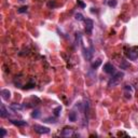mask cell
Returning <instances> with one entry per match:
<instances>
[{
    "instance_id": "ffe728a7",
    "label": "cell",
    "mask_w": 138,
    "mask_h": 138,
    "mask_svg": "<svg viewBox=\"0 0 138 138\" xmlns=\"http://www.w3.org/2000/svg\"><path fill=\"white\" fill-rule=\"evenodd\" d=\"M77 3H78V5H79L80 8H82V9H84V8L86 7V5H85V3H84L83 1H82V0H78Z\"/></svg>"
},
{
    "instance_id": "2e32d148",
    "label": "cell",
    "mask_w": 138,
    "mask_h": 138,
    "mask_svg": "<svg viewBox=\"0 0 138 138\" xmlns=\"http://www.w3.org/2000/svg\"><path fill=\"white\" fill-rule=\"evenodd\" d=\"M11 108L14 109V110H22L23 109V106L22 105H17V104H12L11 105Z\"/></svg>"
},
{
    "instance_id": "7402d4cb",
    "label": "cell",
    "mask_w": 138,
    "mask_h": 138,
    "mask_svg": "<svg viewBox=\"0 0 138 138\" xmlns=\"http://www.w3.org/2000/svg\"><path fill=\"white\" fill-rule=\"evenodd\" d=\"M48 7L53 9V8L56 7V2H55V1H50V2H48Z\"/></svg>"
},
{
    "instance_id": "ac0fdd59",
    "label": "cell",
    "mask_w": 138,
    "mask_h": 138,
    "mask_svg": "<svg viewBox=\"0 0 138 138\" xmlns=\"http://www.w3.org/2000/svg\"><path fill=\"white\" fill-rule=\"evenodd\" d=\"M44 122H48V123H56V120H55L54 118H48L45 119Z\"/></svg>"
},
{
    "instance_id": "8992f818",
    "label": "cell",
    "mask_w": 138,
    "mask_h": 138,
    "mask_svg": "<svg viewBox=\"0 0 138 138\" xmlns=\"http://www.w3.org/2000/svg\"><path fill=\"white\" fill-rule=\"evenodd\" d=\"M72 134H73V130H72L71 127H68V126L64 127V130H63V132H62V136H64V137L72 136Z\"/></svg>"
},
{
    "instance_id": "ba28073f",
    "label": "cell",
    "mask_w": 138,
    "mask_h": 138,
    "mask_svg": "<svg viewBox=\"0 0 138 138\" xmlns=\"http://www.w3.org/2000/svg\"><path fill=\"white\" fill-rule=\"evenodd\" d=\"M11 122L15 126H25V125H27V122L23 121V120H11Z\"/></svg>"
},
{
    "instance_id": "cb8c5ba5",
    "label": "cell",
    "mask_w": 138,
    "mask_h": 138,
    "mask_svg": "<svg viewBox=\"0 0 138 138\" xmlns=\"http://www.w3.org/2000/svg\"><path fill=\"white\" fill-rule=\"evenodd\" d=\"M0 131H1V138H3V137L5 136V134H7V132H5V130H4V128H1V130H0Z\"/></svg>"
},
{
    "instance_id": "44dd1931",
    "label": "cell",
    "mask_w": 138,
    "mask_h": 138,
    "mask_svg": "<svg viewBox=\"0 0 138 138\" xmlns=\"http://www.w3.org/2000/svg\"><path fill=\"white\" fill-rule=\"evenodd\" d=\"M76 20L77 21H83V15H82V14H80V13H77L76 14Z\"/></svg>"
},
{
    "instance_id": "3957f363",
    "label": "cell",
    "mask_w": 138,
    "mask_h": 138,
    "mask_svg": "<svg viewBox=\"0 0 138 138\" xmlns=\"http://www.w3.org/2000/svg\"><path fill=\"white\" fill-rule=\"evenodd\" d=\"M127 56H128V58L132 59V60H136L137 57H138V48L130 49V51L127 52Z\"/></svg>"
},
{
    "instance_id": "d6986e66",
    "label": "cell",
    "mask_w": 138,
    "mask_h": 138,
    "mask_svg": "<svg viewBox=\"0 0 138 138\" xmlns=\"http://www.w3.org/2000/svg\"><path fill=\"white\" fill-rule=\"evenodd\" d=\"M117 3H118V2H117V0H110V1L108 2V5L113 8V7H115V5H117Z\"/></svg>"
},
{
    "instance_id": "277c9868",
    "label": "cell",
    "mask_w": 138,
    "mask_h": 138,
    "mask_svg": "<svg viewBox=\"0 0 138 138\" xmlns=\"http://www.w3.org/2000/svg\"><path fill=\"white\" fill-rule=\"evenodd\" d=\"M104 71L109 75H112V73H115V68L111 63H106L104 65Z\"/></svg>"
},
{
    "instance_id": "5bb4252c",
    "label": "cell",
    "mask_w": 138,
    "mask_h": 138,
    "mask_svg": "<svg viewBox=\"0 0 138 138\" xmlns=\"http://www.w3.org/2000/svg\"><path fill=\"white\" fill-rule=\"evenodd\" d=\"M60 111H62V106H57L56 108L54 109V111H53L54 112V115L55 117H58L60 114Z\"/></svg>"
},
{
    "instance_id": "52a82bcc",
    "label": "cell",
    "mask_w": 138,
    "mask_h": 138,
    "mask_svg": "<svg viewBox=\"0 0 138 138\" xmlns=\"http://www.w3.org/2000/svg\"><path fill=\"white\" fill-rule=\"evenodd\" d=\"M0 94H1V97H2L4 100H9V99H10V97H11V92L9 91V90H5V89L1 90Z\"/></svg>"
},
{
    "instance_id": "7a4b0ae2",
    "label": "cell",
    "mask_w": 138,
    "mask_h": 138,
    "mask_svg": "<svg viewBox=\"0 0 138 138\" xmlns=\"http://www.w3.org/2000/svg\"><path fill=\"white\" fill-rule=\"evenodd\" d=\"M34 130L36 133H38V134H48L50 133V128L47 127V126H42V125H38V124H36L34 125Z\"/></svg>"
},
{
    "instance_id": "8fae6325",
    "label": "cell",
    "mask_w": 138,
    "mask_h": 138,
    "mask_svg": "<svg viewBox=\"0 0 138 138\" xmlns=\"http://www.w3.org/2000/svg\"><path fill=\"white\" fill-rule=\"evenodd\" d=\"M83 54H84V58H86L87 60H90L92 58V54H93V52H90L87 49H84L83 50Z\"/></svg>"
},
{
    "instance_id": "e0dca14e",
    "label": "cell",
    "mask_w": 138,
    "mask_h": 138,
    "mask_svg": "<svg viewBox=\"0 0 138 138\" xmlns=\"http://www.w3.org/2000/svg\"><path fill=\"white\" fill-rule=\"evenodd\" d=\"M27 10H28V7L25 5V7H22V8L18 9L17 12H18V13H24V12H27Z\"/></svg>"
},
{
    "instance_id": "7c38bea8",
    "label": "cell",
    "mask_w": 138,
    "mask_h": 138,
    "mask_svg": "<svg viewBox=\"0 0 138 138\" xmlns=\"http://www.w3.org/2000/svg\"><path fill=\"white\" fill-rule=\"evenodd\" d=\"M69 121H71V122H76L77 121V113L75 112V111H71L70 113H69Z\"/></svg>"
},
{
    "instance_id": "603a6c76",
    "label": "cell",
    "mask_w": 138,
    "mask_h": 138,
    "mask_svg": "<svg viewBox=\"0 0 138 138\" xmlns=\"http://www.w3.org/2000/svg\"><path fill=\"white\" fill-rule=\"evenodd\" d=\"M117 135H118L119 137H120V136H125V137H127V134H126V133H124V132H119Z\"/></svg>"
},
{
    "instance_id": "30bf717a",
    "label": "cell",
    "mask_w": 138,
    "mask_h": 138,
    "mask_svg": "<svg viewBox=\"0 0 138 138\" xmlns=\"http://www.w3.org/2000/svg\"><path fill=\"white\" fill-rule=\"evenodd\" d=\"M0 117L1 118H7L8 117V112H7V109L3 105H1V108H0Z\"/></svg>"
},
{
    "instance_id": "9c48e42d",
    "label": "cell",
    "mask_w": 138,
    "mask_h": 138,
    "mask_svg": "<svg viewBox=\"0 0 138 138\" xmlns=\"http://www.w3.org/2000/svg\"><path fill=\"white\" fill-rule=\"evenodd\" d=\"M35 85H36V82L31 79L29 82H28V83H27L25 86H23V89L24 90H30V89H32V87H35Z\"/></svg>"
},
{
    "instance_id": "9a60e30c",
    "label": "cell",
    "mask_w": 138,
    "mask_h": 138,
    "mask_svg": "<svg viewBox=\"0 0 138 138\" xmlns=\"http://www.w3.org/2000/svg\"><path fill=\"white\" fill-rule=\"evenodd\" d=\"M100 64H102V60H100V59H97L96 62L92 63V68H93V69H95V68L99 67V66H100Z\"/></svg>"
},
{
    "instance_id": "d4e9b609",
    "label": "cell",
    "mask_w": 138,
    "mask_h": 138,
    "mask_svg": "<svg viewBox=\"0 0 138 138\" xmlns=\"http://www.w3.org/2000/svg\"><path fill=\"white\" fill-rule=\"evenodd\" d=\"M20 1H24V0H20Z\"/></svg>"
},
{
    "instance_id": "5b68a950",
    "label": "cell",
    "mask_w": 138,
    "mask_h": 138,
    "mask_svg": "<svg viewBox=\"0 0 138 138\" xmlns=\"http://www.w3.org/2000/svg\"><path fill=\"white\" fill-rule=\"evenodd\" d=\"M84 23H85V31L87 34H91L92 32V29L94 27V22L91 20V18H86L84 20Z\"/></svg>"
},
{
    "instance_id": "6da1fadb",
    "label": "cell",
    "mask_w": 138,
    "mask_h": 138,
    "mask_svg": "<svg viewBox=\"0 0 138 138\" xmlns=\"http://www.w3.org/2000/svg\"><path fill=\"white\" fill-rule=\"evenodd\" d=\"M123 77H124V72H121V71L115 72L114 75H113V77L109 80V82H108V86H109V87L117 86V85L121 82V80L123 79Z\"/></svg>"
},
{
    "instance_id": "4fadbf2b",
    "label": "cell",
    "mask_w": 138,
    "mask_h": 138,
    "mask_svg": "<svg viewBox=\"0 0 138 138\" xmlns=\"http://www.w3.org/2000/svg\"><path fill=\"white\" fill-rule=\"evenodd\" d=\"M40 114H41L40 110L36 109V110H34V111H32V113H31V118H34V119H38V118L40 117Z\"/></svg>"
}]
</instances>
